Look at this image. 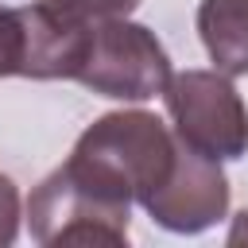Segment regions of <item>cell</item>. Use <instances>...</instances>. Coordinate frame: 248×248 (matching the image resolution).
<instances>
[{
	"label": "cell",
	"mask_w": 248,
	"mask_h": 248,
	"mask_svg": "<svg viewBox=\"0 0 248 248\" xmlns=\"http://www.w3.org/2000/svg\"><path fill=\"white\" fill-rule=\"evenodd\" d=\"M174 132L147 108H116L97 116L74 143L66 167L112 202H140L159 186L174 159Z\"/></svg>",
	"instance_id": "6da1fadb"
},
{
	"label": "cell",
	"mask_w": 248,
	"mask_h": 248,
	"mask_svg": "<svg viewBox=\"0 0 248 248\" xmlns=\"http://www.w3.org/2000/svg\"><path fill=\"white\" fill-rule=\"evenodd\" d=\"M170 54L159 35L128 16L93 23L74 70V81L112 101H151L170 81Z\"/></svg>",
	"instance_id": "7a4b0ae2"
},
{
	"label": "cell",
	"mask_w": 248,
	"mask_h": 248,
	"mask_svg": "<svg viewBox=\"0 0 248 248\" xmlns=\"http://www.w3.org/2000/svg\"><path fill=\"white\" fill-rule=\"evenodd\" d=\"M163 105L170 116V132L186 147L217 163H232L248 155V105L236 93L232 78L221 74L217 66L170 74L163 89Z\"/></svg>",
	"instance_id": "3957f363"
},
{
	"label": "cell",
	"mask_w": 248,
	"mask_h": 248,
	"mask_svg": "<svg viewBox=\"0 0 248 248\" xmlns=\"http://www.w3.org/2000/svg\"><path fill=\"white\" fill-rule=\"evenodd\" d=\"M31 240L43 248L54 244H128L132 205L105 198L81 182L66 163L54 167L23 205Z\"/></svg>",
	"instance_id": "277c9868"
},
{
	"label": "cell",
	"mask_w": 248,
	"mask_h": 248,
	"mask_svg": "<svg viewBox=\"0 0 248 248\" xmlns=\"http://www.w3.org/2000/svg\"><path fill=\"white\" fill-rule=\"evenodd\" d=\"M229 194L232 190H229L221 163L178 140L167 174L159 178L151 194L140 198V205L159 229L178 232V236H198L229 217Z\"/></svg>",
	"instance_id": "5b68a950"
},
{
	"label": "cell",
	"mask_w": 248,
	"mask_h": 248,
	"mask_svg": "<svg viewBox=\"0 0 248 248\" xmlns=\"http://www.w3.org/2000/svg\"><path fill=\"white\" fill-rule=\"evenodd\" d=\"M198 35L221 74H248V0H202Z\"/></svg>",
	"instance_id": "8992f818"
},
{
	"label": "cell",
	"mask_w": 248,
	"mask_h": 248,
	"mask_svg": "<svg viewBox=\"0 0 248 248\" xmlns=\"http://www.w3.org/2000/svg\"><path fill=\"white\" fill-rule=\"evenodd\" d=\"M43 8H50L54 16L78 23V27H93V23H105V19H120V16H132L140 8V0H39Z\"/></svg>",
	"instance_id": "52a82bcc"
},
{
	"label": "cell",
	"mask_w": 248,
	"mask_h": 248,
	"mask_svg": "<svg viewBox=\"0 0 248 248\" xmlns=\"http://www.w3.org/2000/svg\"><path fill=\"white\" fill-rule=\"evenodd\" d=\"M23 66V19L19 8L0 4V78H19Z\"/></svg>",
	"instance_id": "ba28073f"
},
{
	"label": "cell",
	"mask_w": 248,
	"mask_h": 248,
	"mask_svg": "<svg viewBox=\"0 0 248 248\" xmlns=\"http://www.w3.org/2000/svg\"><path fill=\"white\" fill-rule=\"evenodd\" d=\"M19 217H23L19 190H16V182L0 170V248H8V244L19 236Z\"/></svg>",
	"instance_id": "9c48e42d"
},
{
	"label": "cell",
	"mask_w": 248,
	"mask_h": 248,
	"mask_svg": "<svg viewBox=\"0 0 248 248\" xmlns=\"http://www.w3.org/2000/svg\"><path fill=\"white\" fill-rule=\"evenodd\" d=\"M232 248L236 244H248V209H240L236 217H232V225H229V236H225Z\"/></svg>",
	"instance_id": "30bf717a"
}]
</instances>
